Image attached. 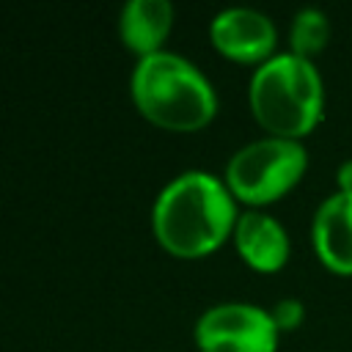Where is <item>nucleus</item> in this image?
Instances as JSON below:
<instances>
[{
  "mask_svg": "<svg viewBox=\"0 0 352 352\" xmlns=\"http://www.w3.org/2000/svg\"><path fill=\"white\" fill-rule=\"evenodd\" d=\"M316 258L336 275H352V192H330L311 217Z\"/></svg>",
  "mask_w": 352,
  "mask_h": 352,
  "instance_id": "7",
  "label": "nucleus"
},
{
  "mask_svg": "<svg viewBox=\"0 0 352 352\" xmlns=\"http://www.w3.org/2000/svg\"><path fill=\"white\" fill-rule=\"evenodd\" d=\"M248 102L267 135L302 140L324 116V80L314 60L275 52L253 69Z\"/></svg>",
  "mask_w": 352,
  "mask_h": 352,
  "instance_id": "3",
  "label": "nucleus"
},
{
  "mask_svg": "<svg viewBox=\"0 0 352 352\" xmlns=\"http://www.w3.org/2000/svg\"><path fill=\"white\" fill-rule=\"evenodd\" d=\"M270 314H272V319H275V324H278L280 333H292V330H297L302 324L305 305L297 297H280V300H275V305L270 308Z\"/></svg>",
  "mask_w": 352,
  "mask_h": 352,
  "instance_id": "11",
  "label": "nucleus"
},
{
  "mask_svg": "<svg viewBox=\"0 0 352 352\" xmlns=\"http://www.w3.org/2000/svg\"><path fill=\"white\" fill-rule=\"evenodd\" d=\"M201 352H278L280 330L256 302L226 300L204 308L192 327Z\"/></svg>",
  "mask_w": 352,
  "mask_h": 352,
  "instance_id": "5",
  "label": "nucleus"
},
{
  "mask_svg": "<svg viewBox=\"0 0 352 352\" xmlns=\"http://www.w3.org/2000/svg\"><path fill=\"white\" fill-rule=\"evenodd\" d=\"M305 168L308 151L302 140L264 135L239 146L228 157L223 182L236 201L248 204V209H261L297 187Z\"/></svg>",
  "mask_w": 352,
  "mask_h": 352,
  "instance_id": "4",
  "label": "nucleus"
},
{
  "mask_svg": "<svg viewBox=\"0 0 352 352\" xmlns=\"http://www.w3.org/2000/svg\"><path fill=\"white\" fill-rule=\"evenodd\" d=\"M239 209L228 184L204 168H187L168 179L151 204L157 242L182 258L217 250L236 226Z\"/></svg>",
  "mask_w": 352,
  "mask_h": 352,
  "instance_id": "1",
  "label": "nucleus"
},
{
  "mask_svg": "<svg viewBox=\"0 0 352 352\" xmlns=\"http://www.w3.org/2000/svg\"><path fill=\"white\" fill-rule=\"evenodd\" d=\"M336 190L352 192V160H344L336 170Z\"/></svg>",
  "mask_w": 352,
  "mask_h": 352,
  "instance_id": "12",
  "label": "nucleus"
},
{
  "mask_svg": "<svg viewBox=\"0 0 352 352\" xmlns=\"http://www.w3.org/2000/svg\"><path fill=\"white\" fill-rule=\"evenodd\" d=\"M129 94L148 121L173 132L201 129L217 113L212 80L190 58L173 50H157L138 58L129 74Z\"/></svg>",
  "mask_w": 352,
  "mask_h": 352,
  "instance_id": "2",
  "label": "nucleus"
},
{
  "mask_svg": "<svg viewBox=\"0 0 352 352\" xmlns=\"http://www.w3.org/2000/svg\"><path fill=\"white\" fill-rule=\"evenodd\" d=\"M330 41V16L319 6H302L289 22V52L314 60Z\"/></svg>",
  "mask_w": 352,
  "mask_h": 352,
  "instance_id": "10",
  "label": "nucleus"
},
{
  "mask_svg": "<svg viewBox=\"0 0 352 352\" xmlns=\"http://www.w3.org/2000/svg\"><path fill=\"white\" fill-rule=\"evenodd\" d=\"M234 248L256 272H278L292 253L289 231L264 209H245L234 226Z\"/></svg>",
  "mask_w": 352,
  "mask_h": 352,
  "instance_id": "8",
  "label": "nucleus"
},
{
  "mask_svg": "<svg viewBox=\"0 0 352 352\" xmlns=\"http://www.w3.org/2000/svg\"><path fill=\"white\" fill-rule=\"evenodd\" d=\"M173 25L170 0H126L118 11V36L138 58L162 50Z\"/></svg>",
  "mask_w": 352,
  "mask_h": 352,
  "instance_id": "9",
  "label": "nucleus"
},
{
  "mask_svg": "<svg viewBox=\"0 0 352 352\" xmlns=\"http://www.w3.org/2000/svg\"><path fill=\"white\" fill-rule=\"evenodd\" d=\"M209 38L217 52L239 63H264L275 55L278 28L253 6H226L209 22Z\"/></svg>",
  "mask_w": 352,
  "mask_h": 352,
  "instance_id": "6",
  "label": "nucleus"
}]
</instances>
